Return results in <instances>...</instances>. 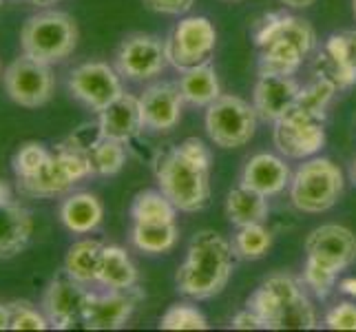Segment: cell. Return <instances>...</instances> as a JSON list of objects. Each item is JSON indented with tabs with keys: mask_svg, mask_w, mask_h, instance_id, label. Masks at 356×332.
I'll return each instance as SVG.
<instances>
[{
	"mask_svg": "<svg viewBox=\"0 0 356 332\" xmlns=\"http://www.w3.org/2000/svg\"><path fill=\"white\" fill-rule=\"evenodd\" d=\"M211 149L200 138H186L155 159V180L181 213H200L211 202Z\"/></svg>",
	"mask_w": 356,
	"mask_h": 332,
	"instance_id": "obj_1",
	"label": "cell"
},
{
	"mask_svg": "<svg viewBox=\"0 0 356 332\" xmlns=\"http://www.w3.org/2000/svg\"><path fill=\"white\" fill-rule=\"evenodd\" d=\"M237 255L232 242L215 230H200L188 244L186 260L181 262L175 275V286L195 301L213 299L222 292L232 275Z\"/></svg>",
	"mask_w": 356,
	"mask_h": 332,
	"instance_id": "obj_2",
	"label": "cell"
},
{
	"mask_svg": "<svg viewBox=\"0 0 356 332\" xmlns=\"http://www.w3.org/2000/svg\"><path fill=\"white\" fill-rule=\"evenodd\" d=\"M254 45L259 49V73L294 76L316 47V33L308 20L284 11L266 14L254 24Z\"/></svg>",
	"mask_w": 356,
	"mask_h": 332,
	"instance_id": "obj_3",
	"label": "cell"
},
{
	"mask_svg": "<svg viewBox=\"0 0 356 332\" xmlns=\"http://www.w3.org/2000/svg\"><path fill=\"white\" fill-rule=\"evenodd\" d=\"M356 262V235L341 224L316 226L305 237V264L301 281L318 299L339 284V275Z\"/></svg>",
	"mask_w": 356,
	"mask_h": 332,
	"instance_id": "obj_4",
	"label": "cell"
},
{
	"mask_svg": "<svg viewBox=\"0 0 356 332\" xmlns=\"http://www.w3.org/2000/svg\"><path fill=\"white\" fill-rule=\"evenodd\" d=\"M245 306L264 319L268 330L316 328V313L305 294L303 281L286 273L266 277L259 288L248 297Z\"/></svg>",
	"mask_w": 356,
	"mask_h": 332,
	"instance_id": "obj_5",
	"label": "cell"
},
{
	"mask_svg": "<svg viewBox=\"0 0 356 332\" xmlns=\"http://www.w3.org/2000/svg\"><path fill=\"white\" fill-rule=\"evenodd\" d=\"M343 171L327 157H308L292 173L290 204L299 213L318 215L334 208L343 195Z\"/></svg>",
	"mask_w": 356,
	"mask_h": 332,
	"instance_id": "obj_6",
	"label": "cell"
},
{
	"mask_svg": "<svg viewBox=\"0 0 356 332\" xmlns=\"http://www.w3.org/2000/svg\"><path fill=\"white\" fill-rule=\"evenodd\" d=\"M78 45V24L65 11H42L22 24V56L51 67L63 63Z\"/></svg>",
	"mask_w": 356,
	"mask_h": 332,
	"instance_id": "obj_7",
	"label": "cell"
},
{
	"mask_svg": "<svg viewBox=\"0 0 356 332\" xmlns=\"http://www.w3.org/2000/svg\"><path fill=\"white\" fill-rule=\"evenodd\" d=\"M259 116L250 102L239 95L222 93L217 100L206 106L204 129L208 140L219 149H241L254 138Z\"/></svg>",
	"mask_w": 356,
	"mask_h": 332,
	"instance_id": "obj_8",
	"label": "cell"
},
{
	"mask_svg": "<svg viewBox=\"0 0 356 332\" xmlns=\"http://www.w3.org/2000/svg\"><path fill=\"white\" fill-rule=\"evenodd\" d=\"M168 65L186 71L197 65L211 63L217 49V29L206 16L181 18L164 40Z\"/></svg>",
	"mask_w": 356,
	"mask_h": 332,
	"instance_id": "obj_9",
	"label": "cell"
},
{
	"mask_svg": "<svg viewBox=\"0 0 356 332\" xmlns=\"http://www.w3.org/2000/svg\"><path fill=\"white\" fill-rule=\"evenodd\" d=\"M273 140L277 151L290 159L314 157L325 146V120L292 106L284 118L273 122Z\"/></svg>",
	"mask_w": 356,
	"mask_h": 332,
	"instance_id": "obj_10",
	"label": "cell"
},
{
	"mask_svg": "<svg viewBox=\"0 0 356 332\" xmlns=\"http://www.w3.org/2000/svg\"><path fill=\"white\" fill-rule=\"evenodd\" d=\"M69 91L93 113H100L124 93L118 69L108 63H100V60L73 69L69 76Z\"/></svg>",
	"mask_w": 356,
	"mask_h": 332,
	"instance_id": "obj_11",
	"label": "cell"
},
{
	"mask_svg": "<svg viewBox=\"0 0 356 332\" xmlns=\"http://www.w3.org/2000/svg\"><path fill=\"white\" fill-rule=\"evenodd\" d=\"M168 65L164 40L151 33L127 35L115 54V69L131 82H146L162 73Z\"/></svg>",
	"mask_w": 356,
	"mask_h": 332,
	"instance_id": "obj_12",
	"label": "cell"
},
{
	"mask_svg": "<svg viewBox=\"0 0 356 332\" xmlns=\"http://www.w3.org/2000/svg\"><path fill=\"white\" fill-rule=\"evenodd\" d=\"M5 91L7 95L20 106L35 109L51 100L54 95V76L49 65H42L38 60L27 56L16 58L5 69Z\"/></svg>",
	"mask_w": 356,
	"mask_h": 332,
	"instance_id": "obj_13",
	"label": "cell"
},
{
	"mask_svg": "<svg viewBox=\"0 0 356 332\" xmlns=\"http://www.w3.org/2000/svg\"><path fill=\"white\" fill-rule=\"evenodd\" d=\"M316 78L332 82L339 91L356 84V31H337L327 35L316 56Z\"/></svg>",
	"mask_w": 356,
	"mask_h": 332,
	"instance_id": "obj_14",
	"label": "cell"
},
{
	"mask_svg": "<svg viewBox=\"0 0 356 332\" xmlns=\"http://www.w3.org/2000/svg\"><path fill=\"white\" fill-rule=\"evenodd\" d=\"M89 288L80 281L71 279L67 273L56 277L42 294V313L49 319V326L56 330L73 328L82 322L84 308L89 301Z\"/></svg>",
	"mask_w": 356,
	"mask_h": 332,
	"instance_id": "obj_15",
	"label": "cell"
},
{
	"mask_svg": "<svg viewBox=\"0 0 356 332\" xmlns=\"http://www.w3.org/2000/svg\"><path fill=\"white\" fill-rule=\"evenodd\" d=\"M144 299L140 286L131 290H106L89 292L87 308H84L82 324L89 330H120L124 328L131 315Z\"/></svg>",
	"mask_w": 356,
	"mask_h": 332,
	"instance_id": "obj_16",
	"label": "cell"
},
{
	"mask_svg": "<svg viewBox=\"0 0 356 332\" xmlns=\"http://www.w3.org/2000/svg\"><path fill=\"white\" fill-rule=\"evenodd\" d=\"M301 93V84L294 76L279 73H259V80L252 91V106L264 122H277L294 106Z\"/></svg>",
	"mask_w": 356,
	"mask_h": 332,
	"instance_id": "obj_17",
	"label": "cell"
},
{
	"mask_svg": "<svg viewBox=\"0 0 356 332\" xmlns=\"http://www.w3.org/2000/svg\"><path fill=\"white\" fill-rule=\"evenodd\" d=\"M144 129L157 133L173 131L181 120L184 97L177 82H155L140 95Z\"/></svg>",
	"mask_w": 356,
	"mask_h": 332,
	"instance_id": "obj_18",
	"label": "cell"
},
{
	"mask_svg": "<svg viewBox=\"0 0 356 332\" xmlns=\"http://www.w3.org/2000/svg\"><path fill=\"white\" fill-rule=\"evenodd\" d=\"M144 129L140 97L131 93H122L104 111L97 113V135L108 140H118L129 144Z\"/></svg>",
	"mask_w": 356,
	"mask_h": 332,
	"instance_id": "obj_19",
	"label": "cell"
},
{
	"mask_svg": "<svg viewBox=\"0 0 356 332\" xmlns=\"http://www.w3.org/2000/svg\"><path fill=\"white\" fill-rule=\"evenodd\" d=\"M290 180L292 173L284 157L275 153H257L243 164L239 184L266 195V198H275L290 187Z\"/></svg>",
	"mask_w": 356,
	"mask_h": 332,
	"instance_id": "obj_20",
	"label": "cell"
},
{
	"mask_svg": "<svg viewBox=\"0 0 356 332\" xmlns=\"http://www.w3.org/2000/svg\"><path fill=\"white\" fill-rule=\"evenodd\" d=\"M76 184L78 180L73 177L67 164L56 151H51L47 162L38 168V173L18 180V191L29 198H56V195L69 193Z\"/></svg>",
	"mask_w": 356,
	"mask_h": 332,
	"instance_id": "obj_21",
	"label": "cell"
},
{
	"mask_svg": "<svg viewBox=\"0 0 356 332\" xmlns=\"http://www.w3.org/2000/svg\"><path fill=\"white\" fill-rule=\"evenodd\" d=\"M60 221L73 235H89L104 219V206L93 193H69L60 204Z\"/></svg>",
	"mask_w": 356,
	"mask_h": 332,
	"instance_id": "obj_22",
	"label": "cell"
},
{
	"mask_svg": "<svg viewBox=\"0 0 356 332\" xmlns=\"http://www.w3.org/2000/svg\"><path fill=\"white\" fill-rule=\"evenodd\" d=\"M33 232L31 213L18 202L0 204V257H14L27 248Z\"/></svg>",
	"mask_w": 356,
	"mask_h": 332,
	"instance_id": "obj_23",
	"label": "cell"
},
{
	"mask_svg": "<svg viewBox=\"0 0 356 332\" xmlns=\"http://www.w3.org/2000/svg\"><path fill=\"white\" fill-rule=\"evenodd\" d=\"M177 87L184 97V104L195 109L211 106L222 95V82H219V76L211 63L181 71Z\"/></svg>",
	"mask_w": 356,
	"mask_h": 332,
	"instance_id": "obj_24",
	"label": "cell"
},
{
	"mask_svg": "<svg viewBox=\"0 0 356 332\" xmlns=\"http://www.w3.org/2000/svg\"><path fill=\"white\" fill-rule=\"evenodd\" d=\"M270 215L268 198L257 193L243 184L232 187L226 195V217L232 226H250V224H266Z\"/></svg>",
	"mask_w": 356,
	"mask_h": 332,
	"instance_id": "obj_25",
	"label": "cell"
},
{
	"mask_svg": "<svg viewBox=\"0 0 356 332\" xmlns=\"http://www.w3.org/2000/svg\"><path fill=\"white\" fill-rule=\"evenodd\" d=\"M97 286L106 290H131L138 286V268H135L129 253L122 246H104L100 273H97Z\"/></svg>",
	"mask_w": 356,
	"mask_h": 332,
	"instance_id": "obj_26",
	"label": "cell"
},
{
	"mask_svg": "<svg viewBox=\"0 0 356 332\" xmlns=\"http://www.w3.org/2000/svg\"><path fill=\"white\" fill-rule=\"evenodd\" d=\"M104 244L97 239H80L71 246L65 257V273L80 281L84 286L97 284V273H100Z\"/></svg>",
	"mask_w": 356,
	"mask_h": 332,
	"instance_id": "obj_27",
	"label": "cell"
},
{
	"mask_svg": "<svg viewBox=\"0 0 356 332\" xmlns=\"http://www.w3.org/2000/svg\"><path fill=\"white\" fill-rule=\"evenodd\" d=\"M179 230L175 221L168 224H151V221H133L131 244L146 255H164L175 248Z\"/></svg>",
	"mask_w": 356,
	"mask_h": 332,
	"instance_id": "obj_28",
	"label": "cell"
},
{
	"mask_svg": "<svg viewBox=\"0 0 356 332\" xmlns=\"http://www.w3.org/2000/svg\"><path fill=\"white\" fill-rule=\"evenodd\" d=\"M133 221H151V224H168L175 221L177 208L162 191H140L131 204Z\"/></svg>",
	"mask_w": 356,
	"mask_h": 332,
	"instance_id": "obj_29",
	"label": "cell"
},
{
	"mask_svg": "<svg viewBox=\"0 0 356 332\" xmlns=\"http://www.w3.org/2000/svg\"><path fill=\"white\" fill-rule=\"evenodd\" d=\"M87 151H89L93 175L111 177V175H118L120 171L124 168V164H127L124 142L100 138V135H97V140L87 146Z\"/></svg>",
	"mask_w": 356,
	"mask_h": 332,
	"instance_id": "obj_30",
	"label": "cell"
},
{
	"mask_svg": "<svg viewBox=\"0 0 356 332\" xmlns=\"http://www.w3.org/2000/svg\"><path fill=\"white\" fill-rule=\"evenodd\" d=\"M273 248V230L266 224H250L237 228V235L232 237V251L237 260L254 262Z\"/></svg>",
	"mask_w": 356,
	"mask_h": 332,
	"instance_id": "obj_31",
	"label": "cell"
},
{
	"mask_svg": "<svg viewBox=\"0 0 356 332\" xmlns=\"http://www.w3.org/2000/svg\"><path fill=\"white\" fill-rule=\"evenodd\" d=\"M162 330H208L211 324L204 317V313L193 303H173L159 319Z\"/></svg>",
	"mask_w": 356,
	"mask_h": 332,
	"instance_id": "obj_32",
	"label": "cell"
},
{
	"mask_svg": "<svg viewBox=\"0 0 356 332\" xmlns=\"http://www.w3.org/2000/svg\"><path fill=\"white\" fill-rule=\"evenodd\" d=\"M51 151L47 149L40 142H27L22 144L14 155V173L18 180L29 177L33 173H38V168L47 162Z\"/></svg>",
	"mask_w": 356,
	"mask_h": 332,
	"instance_id": "obj_33",
	"label": "cell"
},
{
	"mask_svg": "<svg viewBox=\"0 0 356 332\" xmlns=\"http://www.w3.org/2000/svg\"><path fill=\"white\" fill-rule=\"evenodd\" d=\"M49 319L44 317L42 308L38 310L29 301H16L11 303V324L9 330H47Z\"/></svg>",
	"mask_w": 356,
	"mask_h": 332,
	"instance_id": "obj_34",
	"label": "cell"
},
{
	"mask_svg": "<svg viewBox=\"0 0 356 332\" xmlns=\"http://www.w3.org/2000/svg\"><path fill=\"white\" fill-rule=\"evenodd\" d=\"M325 328L330 330H356V303L339 301L325 315Z\"/></svg>",
	"mask_w": 356,
	"mask_h": 332,
	"instance_id": "obj_35",
	"label": "cell"
},
{
	"mask_svg": "<svg viewBox=\"0 0 356 332\" xmlns=\"http://www.w3.org/2000/svg\"><path fill=\"white\" fill-rule=\"evenodd\" d=\"M144 5L166 16H184L193 9L195 0H144Z\"/></svg>",
	"mask_w": 356,
	"mask_h": 332,
	"instance_id": "obj_36",
	"label": "cell"
},
{
	"mask_svg": "<svg viewBox=\"0 0 356 332\" xmlns=\"http://www.w3.org/2000/svg\"><path fill=\"white\" fill-rule=\"evenodd\" d=\"M230 326L235 328V330H268L266 324H264V319L257 315L254 310H250L248 306H245L243 310H239L235 317H232Z\"/></svg>",
	"mask_w": 356,
	"mask_h": 332,
	"instance_id": "obj_37",
	"label": "cell"
},
{
	"mask_svg": "<svg viewBox=\"0 0 356 332\" xmlns=\"http://www.w3.org/2000/svg\"><path fill=\"white\" fill-rule=\"evenodd\" d=\"M337 288H339V292L356 299V277H343V279H339Z\"/></svg>",
	"mask_w": 356,
	"mask_h": 332,
	"instance_id": "obj_38",
	"label": "cell"
},
{
	"mask_svg": "<svg viewBox=\"0 0 356 332\" xmlns=\"http://www.w3.org/2000/svg\"><path fill=\"white\" fill-rule=\"evenodd\" d=\"M11 324V303H0V330H9Z\"/></svg>",
	"mask_w": 356,
	"mask_h": 332,
	"instance_id": "obj_39",
	"label": "cell"
},
{
	"mask_svg": "<svg viewBox=\"0 0 356 332\" xmlns=\"http://www.w3.org/2000/svg\"><path fill=\"white\" fill-rule=\"evenodd\" d=\"M279 3L290 9H308L316 3V0H279Z\"/></svg>",
	"mask_w": 356,
	"mask_h": 332,
	"instance_id": "obj_40",
	"label": "cell"
},
{
	"mask_svg": "<svg viewBox=\"0 0 356 332\" xmlns=\"http://www.w3.org/2000/svg\"><path fill=\"white\" fill-rule=\"evenodd\" d=\"M11 202V189L5 180H0V204H7Z\"/></svg>",
	"mask_w": 356,
	"mask_h": 332,
	"instance_id": "obj_41",
	"label": "cell"
},
{
	"mask_svg": "<svg viewBox=\"0 0 356 332\" xmlns=\"http://www.w3.org/2000/svg\"><path fill=\"white\" fill-rule=\"evenodd\" d=\"M33 5H42V7H47V5H54V3H60V0H31Z\"/></svg>",
	"mask_w": 356,
	"mask_h": 332,
	"instance_id": "obj_42",
	"label": "cell"
},
{
	"mask_svg": "<svg viewBox=\"0 0 356 332\" xmlns=\"http://www.w3.org/2000/svg\"><path fill=\"white\" fill-rule=\"evenodd\" d=\"M352 180L356 182V157H354V164H352Z\"/></svg>",
	"mask_w": 356,
	"mask_h": 332,
	"instance_id": "obj_43",
	"label": "cell"
},
{
	"mask_svg": "<svg viewBox=\"0 0 356 332\" xmlns=\"http://www.w3.org/2000/svg\"><path fill=\"white\" fill-rule=\"evenodd\" d=\"M352 11H354V18H356V0H352Z\"/></svg>",
	"mask_w": 356,
	"mask_h": 332,
	"instance_id": "obj_44",
	"label": "cell"
},
{
	"mask_svg": "<svg viewBox=\"0 0 356 332\" xmlns=\"http://www.w3.org/2000/svg\"><path fill=\"white\" fill-rule=\"evenodd\" d=\"M228 3H237V0H228Z\"/></svg>",
	"mask_w": 356,
	"mask_h": 332,
	"instance_id": "obj_45",
	"label": "cell"
}]
</instances>
